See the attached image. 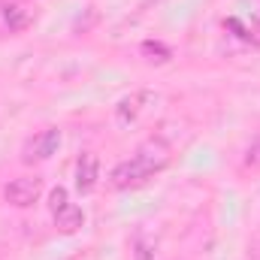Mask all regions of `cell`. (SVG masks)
<instances>
[{
  "instance_id": "3",
  "label": "cell",
  "mask_w": 260,
  "mask_h": 260,
  "mask_svg": "<svg viewBox=\"0 0 260 260\" xmlns=\"http://www.w3.org/2000/svg\"><path fill=\"white\" fill-rule=\"evenodd\" d=\"M157 97L151 94V91H133V94H127L118 106H115V118H118V124L121 127H127V124H133L145 109H148V103H154Z\"/></svg>"
},
{
  "instance_id": "10",
  "label": "cell",
  "mask_w": 260,
  "mask_h": 260,
  "mask_svg": "<svg viewBox=\"0 0 260 260\" xmlns=\"http://www.w3.org/2000/svg\"><path fill=\"white\" fill-rule=\"evenodd\" d=\"M67 203H70V197H67L64 188H55V191L49 194V206H52V212H58L61 206H67Z\"/></svg>"
},
{
  "instance_id": "5",
  "label": "cell",
  "mask_w": 260,
  "mask_h": 260,
  "mask_svg": "<svg viewBox=\"0 0 260 260\" xmlns=\"http://www.w3.org/2000/svg\"><path fill=\"white\" fill-rule=\"evenodd\" d=\"M58 145H61V130L58 127L43 130L40 136L30 139V145H27V160H49V157L58 151Z\"/></svg>"
},
{
  "instance_id": "7",
  "label": "cell",
  "mask_w": 260,
  "mask_h": 260,
  "mask_svg": "<svg viewBox=\"0 0 260 260\" xmlns=\"http://www.w3.org/2000/svg\"><path fill=\"white\" fill-rule=\"evenodd\" d=\"M55 215V227L61 230V233H76L82 224H85V212L76 206V203H67V206H61L58 212H52Z\"/></svg>"
},
{
  "instance_id": "8",
  "label": "cell",
  "mask_w": 260,
  "mask_h": 260,
  "mask_svg": "<svg viewBox=\"0 0 260 260\" xmlns=\"http://www.w3.org/2000/svg\"><path fill=\"white\" fill-rule=\"evenodd\" d=\"M245 167H254V170H260V136L248 145V151H245Z\"/></svg>"
},
{
  "instance_id": "1",
  "label": "cell",
  "mask_w": 260,
  "mask_h": 260,
  "mask_svg": "<svg viewBox=\"0 0 260 260\" xmlns=\"http://www.w3.org/2000/svg\"><path fill=\"white\" fill-rule=\"evenodd\" d=\"M167 164H170V145H167L164 139H148V142L139 145V151H136L130 160H121V164L112 170L109 182H112V188H118V191L139 188V185H145L154 173H160Z\"/></svg>"
},
{
  "instance_id": "2",
  "label": "cell",
  "mask_w": 260,
  "mask_h": 260,
  "mask_svg": "<svg viewBox=\"0 0 260 260\" xmlns=\"http://www.w3.org/2000/svg\"><path fill=\"white\" fill-rule=\"evenodd\" d=\"M43 194V179H37V176H21V179H12L9 185H6V203L9 206H18V209H27V206H34L37 200Z\"/></svg>"
},
{
  "instance_id": "9",
  "label": "cell",
  "mask_w": 260,
  "mask_h": 260,
  "mask_svg": "<svg viewBox=\"0 0 260 260\" xmlns=\"http://www.w3.org/2000/svg\"><path fill=\"white\" fill-rule=\"evenodd\" d=\"M142 52H145V55H157L154 61H167V58H170V49L160 46V43H142Z\"/></svg>"
},
{
  "instance_id": "4",
  "label": "cell",
  "mask_w": 260,
  "mask_h": 260,
  "mask_svg": "<svg viewBox=\"0 0 260 260\" xmlns=\"http://www.w3.org/2000/svg\"><path fill=\"white\" fill-rule=\"evenodd\" d=\"M97 179H100V160L94 151H82L79 160H76V188L79 194H91L97 188Z\"/></svg>"
},
{
  "instance_id": "6",
  "label": "cell",
  "mask_w": 260,
  "mask_h": 260,
  "mask_svg": "<svg viewBox=\"0 0 260 260\" xmlns=\"http://www.w3.org/2000/svg\"><path fill=\"white\" fill-rule=\"evenodd\" d=\"M0 21H3V27H6L9 34H18V30H27V27H30L34 15H30V9H24L21 3H6V6H0Z\"/></svg>"
}]
</instances>
